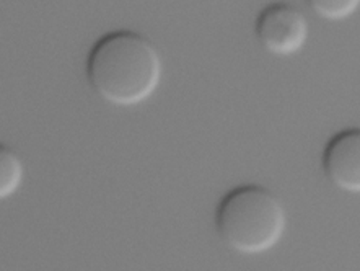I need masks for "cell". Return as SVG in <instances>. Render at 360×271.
<instances>
[{
  "mask_svg": "<svg viewBox=\"0 0 360 271\" xmlns=\"http://www.w3.org/2000/svg\"><path fill=\"white\" fill-rule=\"evenodd\" d=\"M86 80L106 103L120 108L142 105L160 87L163 63L150 39L131 30L101 37L86 56Z\"/></svg>",
  "mask_w": 360,
  "mask_h": 271,
  "instance_id": "6da1fadb",
  "label": "cell"
},
{
  "mask_svg": "<svg viewBox=\"0 0 360 271\" xmlns=\"http://www.w3.org/2000/svg\"><path fill=\"white\" fill-rule=\"evenodd\" d=\"M311 12L328 22H344L360 8V0H305Z\"/></svg>",
  "mask_w": 360,
  "mask_h": 271,
  "instance_id": "8992f818",
  "label": "cell"
},
{
  "mask_svg": "<svg viewBox=\"0 0 360 271\" xmlns=\"http://www.w3.org/2000/svg\"><path fill=\"white\" fill-rule=\"evenodd\" d=\"M25 178L22 157L12 147L0 142V201L13 196Z\"/></svg>",
  "mask_w": 360,
  "mask_h": 271,
  "instance_id": "5b68a950",
  "label": "cell"
},
{
  "mask_svg": "<svg viewBox=\"0 0 360 271\" xmlns=\"http://www.w3.org/2000/svg\"><path fill=\"white\" fill-rule=\"evenodd\" d=\"M323 172L338 190L360 194V127L334 134L323 151Z\"/></svg>",
  "mask_w": 360,
  "mask_h": 271,
  "instance_id": "277c9868",
  "label": "cell"
},
{
  "mask_svg": "<svg viewBox=\"0 0 360 271\" xmlns=\"http://www.w3.org/2000/svg\"><path fill=\"white\" fill-rule=\"evenodd\" d=\"M215 227L230 250L241 255H261L284 239L287 213L281 199L267 188L241 185L220 199Z\"/></svg>",
  "mask_w": 360,
  "mask_h": 271,
  "instance_id": "7a4b0ae2",
  "label": "cell"
},
{
  "mask_svg": "<svg viewBox=\"0 0 360 271\" xmlns=\"http://www.w3.org/2000/svg\"><path fill=\"white\" fill-rule=\"evenodd\" d=\"M255 33L266 53L277 58H290L305 48L310 38V23L298 5L274 2L259 12Z\"/></svg>",
  "mask_w": 360,
  "mask_h": 271,
  "instance_id": "3957f363",
  "label": "cell"
}]
</instances>
